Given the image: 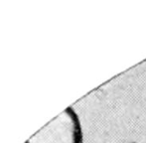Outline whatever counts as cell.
<instances>
[{
  "label": "cell",
  "instance_id": "obj_1",
  "mask_svg": "<svg viewBox=\"0 0 146 143\" xmlns=\"http://www.w3.org/2000/svg\"><path fill=\"white\" fill-rule=\"evenodd\" d=\"M26 143H83L77 113L73 108H66L28 138Z\"/></svg>",
  "mask_w": 146,
  "mask_h": 143
}]
</instances>
